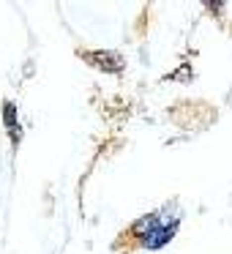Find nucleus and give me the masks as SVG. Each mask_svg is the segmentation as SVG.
<instances>
[{"mask_svg":"<svg viewBox=\"0 0 232 254\" xmlns=\"http://www.w3.org/2000/svg\"><path fill=\"white\" fill-rule=\"evenodd\" d=\"M85 58H88V61H107L110 55H99V52H90V55H85ZM112 61H115V63H107V68L117 71V68H120V58H112ZM101 66H104V63H101Z\"/></svg>","mask_w":232,"mask_h":254,"instance_id":"f257e3e1","label":"nucleus"}]
</instances>
